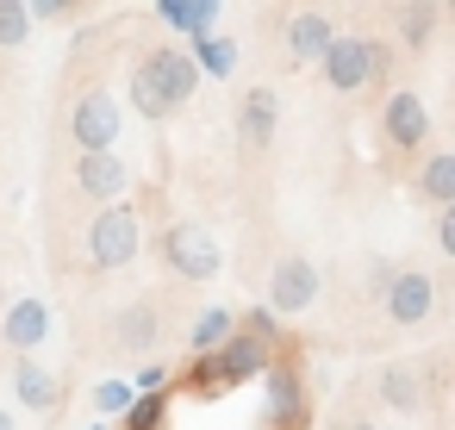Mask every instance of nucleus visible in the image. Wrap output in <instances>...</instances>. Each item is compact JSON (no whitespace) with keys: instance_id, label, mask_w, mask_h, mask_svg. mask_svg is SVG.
Returning <instances> with one entry per match:
<instances>
[{"instance_id":"16","label":"nucleus","mask_w":455,"mask_h":430,"mask_svg":"<svg viewBox=\"0 0 455 430\" xmlns=\"http://www.w3.org/2000/svg\"><path fill=\"white\" fill-rule=\"evenodd\" d=\"M337 44V20L324 7H299L287 20V57L293 63H324V51Z\"/></svg>"},{"instance_id":"18","label":"nucleus","mask_w":455,"mask_h":430,"mask_svg":"<svg viewBox=\"0 0 455 430\" xmlns=\"http://www.w3.org/2000/svg\"><path fill=\"white\" fill-rule=\"evenodd\" d=\"M13 393H20V405H32V411H57V405L69 399L63 374H51V368H38V362H13Z\"/></svg>"},{"instance_id":"3","label":"nucleus","mask_w":455,"mask_h":430,"mask_svg":"<svg viewBox=\"0 0 455 430\" xmlns=\"http://www.w3.org/2000/svg\"><path fill=\"white\" fill-rule=\"evenodd\" d=\"M156 256H163V268H169L175 281H219V268H225L219 237H212L206 225H194V219L163 225V231H156Z\"/></svg>"},{"instance_id":"1","label":"nucleus","mask_w":455,"mask_h":430,"mask_svg":"<svg viewBox=\"0 0 455 430\" xmlns=\"http://www.w3.org/2000/svg\"><path fill=\"white\" fill-rule=\"evenodd\" d=\"M194 88H200V69H194V57H188V51L150 44V51L132 63V107H138L150 125L175 119V113L194 100Z\"/></svg>"},{"instance_id":"22","label":"nucleus","mask_w":455,"mask_h":430,"mask_svg":"<svg viewBox=\"0 0 455 430\" xmlns=\"http://www.w3.org/2000/svg\"><path fill=\"white\" fill-rule=\"evenodd\" d=\"M119 430H169V393H138Z\"/></svg>"},{"instance_id":"4","label":"nucleus","mask_w":455,"mask_h":430,"mask_svg":"<svg viewBox=\"0 0 455 430\" xmlns=\"http://www.w3.org/2000/svg\"><path fill=\"white\" fill-rule=\"evenodd\" d=\"M262 424L268 430H312V393H306L299 355H281L275 349V362L262 374Z\"/></svg>"},{"instance_id":"6","label":"nucleus","mask_w":455,"mask_h":430,"mask_svg":"<svg viewBox=\"0 0 455 430\" xmlns=\"http://www.w3.org/2000/svg\"><path fill=\"white\" fill-rule=\"evenodd\" d=\"M119 125H125V113H119V100H113L107 88H82V94L69 100V119H63L76 156H107V150L119 144Z\"/></svg>"},{"instance_id":"17","label":"nucleus","mask_w":455,"mask_h":430,"mask_svg":"<svg viewBox=\"0 0 455 430\" xmlns=\"http://www.w3.org/2000/svg\"><path fill=\"white\" fill-rule=\"evenodd\" d=\"M436 26H443V7H430V0H405V7H393V38L411 57L436 44Z\"/></svg>"},{"instance_id":"11","label":"nucleus","mask_w":455,"mask_h":430,"mask_svg":"<svg viewBox=\"0 0 455 430\" xmlns=\"http://www.w3.org/2000/svg\"><path fill=\"white\" fill-rule=\"evenodd\" d=\"M113 349L119 355H156L163 349V299H132L113 312Z\"/></svg>"},{"instance_id":"14","label":"nucleus","mask_w":455,"mask_h":430,"mask_svg":"<svg viewBox=\"0 0 455 430\" xmlns=\"http://www.w3.org/2000/svg\"><path fill=\"white\" fill-rule=\"evenodd\" d=\"M212 362H219V380H225V393H231V386H243V380H262V374H268L275 343H268V337H256V330H231V343H225Z\"/></svg>"},{"instance_id":"28","label":"nucleus","mask_w":455,"mask_h":430,"mask_svg":"<svg viewBox=\"0 0 455 430\" xmlns=\"http://www.w3.org/2000/svg\"><path fill=\"white\" fill-rule=\"evenodd\" d=\"M169 386H175V368L169 362H144L138 368V393H169Z\"/></svg>"},{"instance_id":"19","label":"nucleus","mask_w":455,"mask_h":430,"mask_svg":"<svg viewBox=\"0 0 455 430\" xmlns=\"http://www.w3.org/2000/svg\"><path fill=\"white\" fill-rule=\"evenodd\" d=\"M231 330H237V312H231V306H206V312H194L188 349H194V355H219V349L231 343Z\"/></svg>"},{"instance_id":"25","label":"nucleus","mask_w":455,"mask_h":430,"mask_svg":"<svg viewBox=\"0 0 455 430\" xmlns=\"http://www.w3.org/2000/svg\"><path fill=\"white\" fill-rule=\"evenodd\" d=\"M181 386H188L194 399H219V393H225L219 362H212V355H194V362H188V374H181Z\"/></svg>"},{"instance_id":"32","label":"nucleus","mask_w":455,"mask_h":430,"mask_svg":"<svg viewBox=\"0 0 455 430\" xmlns=\"http://www.w3.org/2000/svg\"><path fill=\"white\" fill-rule=\"evenodd\" d=\"M94 430H107V424H94Z\"/></svg>"},{"instance_id":"26","label":"nucleus","mask_w":455,"mask_h":430,"mask_svg":"<svg viewBox=\"0 0 455 430\" xmlns=\"http://www.w3.org/2000/svg\"><path fill=\"white\" fill-rule=\"evenodd\" d=\"M132 399H138V386H132V380H100V386H94V405H100V411H113V418H125V411H132Z\"/></svg>"},{"instance_id":"30","label":"nucleus","mask_w":455,"mask_h":430,"mask_svg":"<svg viewBox=\"0 0 455 430\" xmlns=\"http://www.w3.org/2000/svg\"><path fill=\"white\" fill-rule=\"evenodd\" d=\"M343 430H380V424H368V418H349V424H343Z\"/></svg>"},{"instance_id":"31","label":"nucleus","mask_w":455,"mask_h":430,"mask_svg":"<svg viewBox=\"0 0 455 430\" xmlns=\"http://www.w3.org/2000/svg\"><path fill=\"white\" fill-rule=\"evenodd\" d=\"M0 430H13V411H7V405H0Z\"/></svg>"},{"instance_id":"29","label":"nucleus","mask_w":455,"mask_h":430,"mask_svg":"<svg viewBox=\"0 0 455 430\" xmlns=\"http://www.w3.org/2000/svg\"><path fill=\"white\" fill-rule=\"evenodd\" d=\"M430 231H436V250L455 262V206H449V212H436V219H430Z\"/></svg>"},{"instance_id":"7","label":"nucleus","mask_w":455,"mask_h":430,"mask_svg":"<svg viewBox=\"0 0 455 430\" xmlns=\"http://www.w3.org/2000/svg\"><path fill=\"white\" fill-rule=\"evenodd\" d=\"M380 318L393 330H424L436 318V275L430 268H411V262L393 268L387 287H380Z\"/></svg>"},{"instance_id":"21","label":"nucleus","mask_w":455,"mask_h":430,"mask_svg":"<svg viewBox=\"0 0 455 430\" xmlns=\"http://www.w3.org/2000/svg\"><path fill=\"white\" fill-rule=\"evenodd\" d=\"M156 20L175 26V32H188V38H206L212 20H219V7H206V0H156Z\"/></svg>"},{"instance_id":"5","label":"nucleus","mask_w":455,"mask_h":430,"mask_svg":"<svg viewBox=\"0 0 455 430\" xmlns=\"http://www.w3.org/2000/svg\"><path fill=\"white\" fill-rule=\"evenodd\" d=\"M138 243H144V219H138V206H132V200L100 206V212L88 219V268H94V275L125 268V262L138 256Z\"/></svg>"},{"instance_id":"10","label":"nucleus","mask_w":455,"mask_h":430,"mask_svg":"<svg viewBox=\"0 0 455 430\" xmlns=\"http://www.w3.org/2000/svg\"><path fill=\"white\" fill-rule=\"evenodd\" d=\"M69 187L100 212V206H119L125 200V187H132V169L107 150V156H76V169H69Z\"/></svg>"},{"instance_id":"9","label":"nucleus","mask_w":455,"mask_h":430,"mask_svg":"<svg viewBox=\"0 0 455 430\" xmlns=\"http://www.w3.org/2000/svg\"><path fill=\"white\" fill-rule=\"evenodd\" d=\"M312 299H318V262L299 256V250L275 256V268H268V312L293 318V312H312Z\"/></svg>"},{"instance_id":"23","label":"nucleus","mask_w":455,"mask_h":430,"mask_svg":"<svg viewBox=\"0 0 455 430\" xmlns=\"http://www.w3.org/2000/svg\"><path fill=\"white\" fill-rule=\"evenodd\" d=\"M32 38V7L26 0H0V51H20Z\"/></svg>"},{"instance_id":"24","label":"nucleus","mask_w":455,"mask_h":430,"mask_svg":"<svg viewBox=\"0 0 455 430\" xmlns=\"http://www.w3.org/2000/svg\"><path fill=\"white\" fill-rule=\"evenodd\" d=\"M231 63H237V51H231L225 38H212V32H206V38H194V69H212V82H225V76H231Z\"/></svg>"},{"instance_id":"13","label":"nucleus","mask_w":455,"mask_h":430,"mask_svg":"<svg viewBox=\"0 0 455 430\" xmlns=\"http://www.w3.org/2000/svg\"><path fill=\"white\" fill-rule=\"evenodd\" d=\"M275 131H281V94L268 82L243 88V100H237V144L243 150H268Z\"/></svg>"},{"instance_id":"12","label":"nucleus","mask_w":455,"mask_h":430,"mask_svg":"<svg viewBox=\"0 0 455 430\" xmlns=\"http://www.w3.org/2000/svg\"><path fill=\"white\" fill-rule=\"evenodd\" d=\"M405 194H411V206L449 212V206H455V150H424V156L411 163Z\"/></svg>"},{"instance_id":"20","label":"nucleus","mask_w":455,"mask_h":430,"mask_svg":"<svg viewBox=\"0 0 455 430\" xmlns=\"http://www.w3.org/2000/svg\"><path fill=\"white\" fill-rule=\"evenodd\" d=\"M380 399H387L393 411H418V405H424V368L393 362V368L380 374Z\"/></svg>"},{"instance_id":"27","label":"nucleus","mask_w":455,"mask_h":430,"mask_svg":"<svg viewBox=\"0 0 455 430\" xmlns=\"http://www.w3.org/2000/svg\"><path fill=\"white\" fill-rule=\"evenodd\" d=\"M237 330H256V337H268V343H281V318H275L268 306H256V312H243V318H237Z\"/></svg>"},{"instance_id":"8","label":"nucleus","mask_w":455,"mask_h":430,"mask_svg":"<svg viewBox=\"0 0 455 430\" xmlns=\"http://www.w3.org/2000/svg\"><path fill=\"white\" fill-rule=\"evenodd\" d=\"M380 144L393 156H424L430 150V107L411 94V88H393L380 100Z\"/></svg>"},{"instance_id":"2","label":"nucleus","mask_w":455,"mask_h":430,"mask_svg":"<svg viewBox=\"0 0 455 430\" xmlns=\"http://www.w3.org/2000/svg\"><path fill=\"white\" fill-rule=\"evenodd\" d=\"M318 76H324V88H331V94H362V88H380V82L393 76V51H387L380 38L337 32V44L324 51Z\"/></svg>"},{"instance_id":"15","label":"nucleus","mask_w":455,"mask_h":430,"mask_svg":"<svg viewBox=\"0 0 455 430\" xmlns=\"http://www.w3.org/2000/svg\"><path fill=\"white\" fill-rule=\"evenodd\" d=\"M0 337H7V349H13L20 362H32V355L44 349V337H51V306H44V299H13L7 318H0Z\"/></svg>"}]
</instances>
